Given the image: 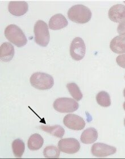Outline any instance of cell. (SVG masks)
<instances>
[{"mask_svg": "<svg viewBox=\"0 0 125 159\" xmlns=\"http://www.w3.org/2000/svg\"><path fill=\"white\" fill-rule=\"evenodd\" d=\"M68 17L77 24H84L90 21L92 18V11L83 5H76L68 11Z\"/></svg>", "mask_w": 125, "mask_h": 159, "instance_id": "obj_1", "label": "cell"}, {"mask_svg": "<svg viewBox=\"0 0 125 159\" xmlns=\"http://www.w3.org/2000/svg\"><path fill=\"white\" fill-rule=\"evenodd\" d=\"M4 34L7 40L17 47L25 46L27 42L24 33L16 25L11 24L7 26L5 29Z\"/></svg>", "mask_w": 125, "mask_h": 159, "instance_id": "obj_2", "label": "cell"}, {"mask_svg": "<svg viewBox=\"0 0 125 159\" xmlns=\"http://www.w3.org/2000/svg\"><path fill=\"white\" fill-rule=\"evenodd\" d=\"M32 87L39 90H47L53 87L54 78L45 73L36 72L33 73L30 79Z\"/></svg>", "mask_w": 125, "mask_h": 159, "instance_id": "obj_3", "label": "cell"}, {"mask_svg": "<svg viewBox=\"0 0 125 159\" xmlns=\"http://www.w3.org/2000/svg\"><path fill=\"white\" fill-rule=\"evenodd\" d=\"M34 32L36 43L41 47H46L50 42V33L48 25L42 20L36 22Z\"/></svg>", "mask_w": 125, "mask_h": 159, "instance_id": "obj_4", "label": "cell"}, {"mask_svg": "<svg viewBox=\"0 0 125 159\" xmlns=\"http://www.w3.org/2000/svg\"><path fill=\"white\" fill-rule=\"evenodd\" d=\"M54 108L57 112L65 113L75 112L79 108V105L75 99L71 98H59L53 104Z\"/></svg>", "mask_w": 125, "mask_h": 159, "instance_id": "obj_5", "label": "cell"}, {"mask_svg": "<svg viewBox=\"0 0 125 159\" xmlns=\"http://www.w3.org/2000/svg\"><path fill=\"white\" fill-rule=\"evenodd\" d=\"M70 54L75 61H80L84 58L86 53V47L84 40L80 37H76L70 46Z\"/></svg>", "mask_w": 125, "mask_h": 159, "instance_id": "obj_6", "label": "cell"}, {"mask_svg": "<svg viewBox=\"0 0 125 159\" xmlns=\"http://www.w3.org/2000/svg\"><path fill=\"white\" fill-rule=\"evenodd\" d=\"M58 148L61 152L67 154H75L79 152L80 144L79 141L74 138L61 139L58 143Z\"/></svg>", "mask_w": 125, "mask_h": 159, "instance_id": "obj_7", "label": "cell"}, {"mask_svg": "<svg viewBox=\"0 0 125 159\" xmlns=\"http://www.w3.org/2000/svg\"><path fill=\"white\" fill-rule=\"evenodd\" d=\"M63 123L65 127L72 130H82L85 127L84 120L81 117L75 114H68L65 116Z\"/></svg>", "mask_w": 125, "mask_h": 159, "instance_id": "obj_8", "label": "cell"}, {"mask_svg": "<svg viewBox=\"0 0 125 159\" xmlns=\"http://www.w3.org/2000/svg\"><path fill=\"white\" fill-rule=\"evenodd\" d=\"M116 152V148L101 143L94 144L91 149L92 155L97 157H107L108 156L115 154Z\"/></svg>", "mask_w": 125, "mask_h": 159, "instance_id": "obj_9", "label": "cell"}, {"mask_svg": "<svg viewBox=\"0 0 125 159\" xmlns=\"http://www.w3.org/2000/svg\"><path fill=\"white\" fill-rule=\"evenodd\" d=\"M108 16L111 21L116 23L125 22V6L117 4L111 7L108 12Z\"/></svg>", "mask_w": 125, "mask_h": 159, "instance_id": "obj_10", "label": "cell"}, {"mask_svg": "<svg viewBox=\"0 0 125 159\" xmlns=\"http://www.w3.org/2000/svg\"><path fill=\"white\" fill-rule=\"evenodd\" d=\"M29 9L28 4L25 1H10L8 4V11L15 16H21L27 13Z\"/></svg>", "mask_w": 125, "mask_h": 159, "instance_id": "obj_11", "label": "cell"}, {"mask_svg": "<svg viewBox=\"0 0 125 159\" xmlns=\"http://www.w3.org/2000/svg\"><path fill=\"white\" fill-rule=\"evenodd\" d=\"M68 25V21L61 14H56L51 17L48 22L50 29L56 30L65 28Z\"/></svg>", "mask_w": 125, "mask_h": 159, "instance_id": "obj_12", "label": "cell"}, {"mask_svg": "<svg viewBox=\"0 0 125 159\" xmlns=\"http://www.w3.org/2000/svg\"><path fill=\"white\" fill-rule=\"evenodd\" d=\"M15 47L10 43H4L0 47V59L2 62H9L15 56Z\"/></svg>", "mask_w": 125, "mask_h": 159, "instance_id": "obj_13", "label": "cell"}, {"mask_svg": "<svg viewBox=\"0 0 125 159\" xmlns=\"http://www.w3.org/2000/svg\"><path fill=\"white\" fill-rule=\"evenodd\" d=\"M110 48L111 51L117 54L125 53V36L119 35L115 37L111 41Z\"/></svg>", "mask_w": 125, "mask_h": 159, "instance_id": "obj_14", "label": "cell"}, {"mask_svg": "<svg viewBox=\"0 0 125 159\" xmlns=\"http://www.w3.org/2000/svg\"><path fill=\"white\" fill-rule=\"evenodd\" d=\"M98 137V132L94 128H89L84 130L81 136L80 140L85 144H93Z\"/></svg>", "mask_w": 125, "mask_h": 159, "instance_id": "obj_15", "label": "cell"}, {"mask_svg": "<svg viewBox=\"0 0 125 159\" xmlns=\"http://www.w3.org/2000/svg\"><path fill=\"white\" fill-rule=\"evenodd\" d=\"M44 139L40 134H33L29 138L27 147L31 151H37L42 147Z\"/></svg>", "mask_w": 125, "mask_h": 159, "instance_id": "obj_16", "label": "cell"}, {"mask_svg": "<svg viewBox=\"0 0 125 159\" xmlns=\"http://www.w3.org/2000/svg\"><path fill=\"white\" fill-rule=\"evenodd\" d=\"M40 128L43 131L50 134L51 135L59 139H62L65 135V129L59 125H56L54 126L41 125Z\"/></svg>", "mask_w": 125, "mask_h": 159, "instance_id": "obj_17", "label": "cell"}, {"mask_svg": "<svg viewBox=\"0 0 125 159\" xmlns=\"http://www.w3.org/2000/svg\"><path fill=\"white\" fill-rule=\"evenodd\" d=\"M12 149L15 156L18 158H21L25 152V143L19 139H16L12 143Z\"/></svg>", "mask_w": 125, "mask_h": 159, "instance_id": "obj_18", "label": "cell"}, {"mask_svg": "<svg viewBox=\"0 0 125 159\" xmlns=\"http://www.w3.org/2000/svg\"><path fill=\"white\" fill-rule=\"evenodd\" d=\"M96 100L98 104L102 107H109L110 106V95L105 91H101L97 94Z\"/></svg>", "mask_w": 125, "mask_h": 159, "instance_id": "obj_19", "label": "cell"}, {"mask_svg": "<svg viewBox=\"0 0 125 159\" xmlns=\"http://www.w3.org/2000/svg\"><path fill=\"white\" fill-rule=\"evenodd\" d=\"M67 88L72 97L76 101H79L82 99L83 95L79 87L76 84L74 83L68 84L67 85Z\"/></svg>", "mask_w": 125, "mask_h": 159, "instance_id": "obj_20", "label": "cell"}, {"mask_svg": "<svg viewBox=\"0 0 125 159\" xmlns=\"http://www.w3.org/2000/svg\"><path fill=\"white\" fill-rule=\"evenodd\" d=\"M60 149L57 147L50 145L46 147L43 151V155L47 159H56L59 158L60 155Z\"/></svg>", "mask_w": 125, "mask_h": 159, "instance_id": "obj_21", "label": "cell"}, {"mask_svg": "<svg viewBox=\"0 0 125 159\" xmlns=\"http://www.w3.org/2000/svg\"><path fill=\"white\" fill-rule=\"evenodd\" d=\"M116 61L119 66L125 69V53L119 55L116 58Z\"/></svg>", "mask_w": 125, "mask_h": 159, "instance_id": "obj_22", "label": "cell"}, {"mask_svg": "<svg viewBox=\"0 0 125 159\" xmlns=\"http://www.w3.org/2000/svg\"><path fill=\"white\" fill-rule=\"evenodd\" d=\"M117 32L120 35L125 36V22L121 23L119 24L117 28Z\"/></svg>", "mask_w": 125, "mask_h": 159, "instance_id": "obj_23", "label": "cell"}, {"mask_svg": "<svg viewBox=\"0 0 125 159\" xmlns=\"http://www.w3.org/2000/svg\"><path fill=\"white\" fill-rule=\"evenodd\" d=\"M123 109H124V110L125 111V101L124 102V103H123Z\"/></svg>", "mask_w": 125, "mask_h": 159, "instance_id": "obj_24", "label": "cell"}, {"mask_svg": "<svg viewBox=\"0 0 125 159\" xmlns=\"http://www.w3.org/2000/svg\"><path fill=\"white\" fill-rule=\"evenodd\" d=\"M123 95H124V97L125 98V88L124 89V90H123Z\"/></svg>", "mask_w": 125, "mask_h": 159, "instance_id": "obj_25", "label": "cell"}, {"mask_svg": "<svg viewBox=\"0 0 125 159\" xmlns=\"http://www.w3.org/2000/svg\"><path fill=\"white\" fill-rule=\"evenodd\" d=\"M124 125H125V119H124Z\"/></svg>", "mask_w": 125, "mask_h": 159, "instance_id": "obj_26", "label": "cell"}, {"mask_svg": "<svg viewBox=\"0 0 125 159\" xmlns=\"http://www.w3.org/2000/svg\"></svg>", "mask_w": 125, "mask_h": 159, "instance_id": "obj_27", "label": "cell"}]
</instances>
